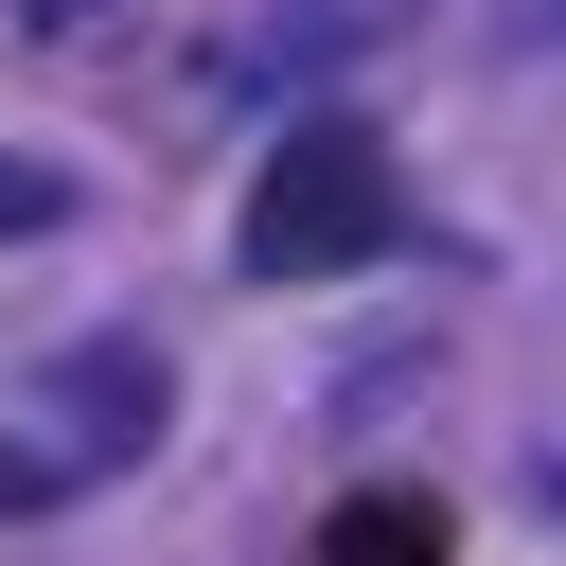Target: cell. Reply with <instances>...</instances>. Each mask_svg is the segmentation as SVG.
I'll return each mask as SVG.
<instances>
[{"label":"cell","mask_w":566,"mask_h":566,"mask_svg":"<svg viewBox=\"0 0 566 566\" xmlns=\"http://www.w3.org/2000/svg\"><path fill=\"white\" fill-rule=\"evenodd\" d=\"M389 230H407V177H389L371 124L318 106V124L265 142V177H248V283H354Z\"/></svg>","instance_id":"cell-1"},{"label":"cell","mask_w":566,"mask_h":566,"mask_svg":"<svg viewBox=\"0 0 566 566\" xmlns=\"http://www.w3.org/2000/svg\"><path fill=\"white\" fill-rule=\"evenodd\" d=\"M318 566H460V513H442L424 478H354V495L318 513Z\"/></svg>","instance_id":"cell-2"},{"label":"cell","mask_w":566,"mask_h":566,"mask_svg":"<svg viewBox=\"0 0 566 566\" xmlns=\"http://www.w3.org/2000/svg\"><path fill=\"white\" fill-rule=\"evenodd\" d=\"M53 389L88 407V442H159V354H124V336H106V354H71Z\"/></svg>","instance_id":"cell-3"},{"label":"cell","mask_w":566,"mask_h":566,"mask_svg":"<svg viewBox=\"0 0 566 566\" xmlns=\"http://www.w3.org/2000/svg\"><path fill=\"white\" fill-rule=\"evenodd\" d=\"M53 212H71V195H53V159H0V248H18V230H53Z\"/></svg>","instance_id":"cell-4"},{"label":"cell","mask_w":566,"mask_h":566,"mask_svg":"<svg viewBox=\"0 0 566 566\" xmlns=\"http://www.w3.org/2000/svg\"><path fill=\"white\" fill-rule=\"evenodd\" d=\"M71 495V460H35V442H0V513H53Z\"/></svg>","instance_id":"cell-5"},{"label":"cell","mask_w":566,"mask_h":566,"mask_svg":"<svg viewBox=\"0 0 566 566\" xmlns=\"http://www.w3.org/2000/svg\"><path fill=\"white\" fill-rule=\"evenodd\" d=\"M18 18H35V35H71V18H106V0H18Z\"/></svg>","instance_id":"cell-6"},{"label":"cell","mask_w":566,"mask_h":566,"mask_svg":"<svg viewBox=\"0 0 566 566\" xmlns=\"http://www.w3.org/2000/svg\"><path fill=\"white\" fill-rule=\"evenodd\" d=\"M548 513H566V460H548Z\"/></svg>","instance_id":"cell-7"}]
</instances>
